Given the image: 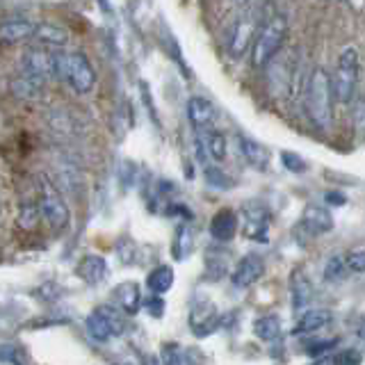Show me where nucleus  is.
Wrapping results in <instances>:
<instances>
[{
    "label": "nucleus",
    "instance_id": "17",
    "mask_svg": "<svg viewBox=\"0 0 365 365\" xmlns=\"http://www.w3.org/2000/svg\"><path fill=\"white\" fill-rule=\"evenodd\" d=\"M247 212V237H254L258 242H265V235H267V228H269V215L265 208L260 205H247L245 208Z\"/></svg>",
    "mask_w": 365,
    "mask_h": 365
},
{
    "label": "nucleus",
    "instance_id": "5",
    "mask_svg": "<svg viewBox=\"0 0 365 365\" xmlns=\"http://www.w3.org/2000/svg\"><path fill=\"white\" fill-rule=\"evenodd\" d=\"M285 34H288V21H285V16L277 14L265 23V28L256 34V43H254V64L256 66L267 64L272 57L281 51Z\"/></svg>",
    "mask_w": 365,
    "mask_h": 365
},
{
    "label": "nucleus",
    "instance_id": "11",
    "mask_svg": "<svg viewBox=\"0 0 365 365\" xmlns=\"http://www.w3.org/2000/svg\"><path fill=\"white\" fill-rule=\"evenodd\" d=\"M220 322V313L210 302H199L197 306L192 308V315H190V324L194 329V334L199 338L212 334V329Z\"/></svg>",
    "mask_w": 365,
    "mask_h": 365
},
{
    "label": "nucleus",
    "instance_id": "15",
    "mask_svg": "<svg viewBox=\"0 0 365 365\" xmlns=\"http://www.w3.org/2000/svg\"><path fill=\"white\" fill-rule=\"evenodd\" d=\"M114 302H117V306L123 308V313L135 315L142 306L140 285L133 283V281H125V283L117 285V288H114Z\"/></svg>",
    "mask_w": 365,
    "mask_h": 365
},
{
    "label": "nucleus",
    "instance_id": "16",
    "mask_svg": "<svg viewBox=\"0 0 365 365\" xmlns=\"http://www.w3.org/2000/svg\"><path fill=\"white\" fill-rule=\"evenodd\" d=\"M240 153L245 155V160L256 169H267L269 167V151L260 142L251 140V137L240 135Z\"/></svg>",
    "mask_w": 365,
    "mask_h": 365
},
{
    "label": "nucleus",
    "instance_id": "10",
    "mask_svg": "<svg viewBox=\"0 0 365 365\" xmlns=\"http://www.w3.org/2000/svg\"><path fill=\"white\" fill-rule=\"evenodd\" d=\"M34 32H37V23L32 21H23V19L5 21L0 23V43L14 46V43L30 41L34 39Z\"/></svg>",
    "mask_w": 365,
    "mask_h": 365
},
{
    "label": "nucleus",
    "instance_id": "30",
    "mask_svg": "<svg viewBox=\"0 0 365 365\" xmlns=\"http://www.w3.org/2000/svg\"><path fill=\"white\" fill-rule=\"evenodd\" d=\"M205 178H208V182H210V185H215V187H228V185H231V180H228L224 174H222V171L220 169H217V167H208V169H205Z\"/></svg>",
    "mask_w": 365,
    "mask_h": 365
},
{
    "label": "nucleus",
    "instance_id": "23",
    "mask_svg": "<svg viewBox=\"0 0 365 365\" xmlns=\"http://www.w3.org/2000/svg\"><path fill=\"white\" fill-rule=\"evenodd\" d=\"M281 319L277 315H262L254 322V334L265 340V342H274L281 338Z\"/></svg>",
    "mask_w": 365,
    "mask_h": 365
},
{
    "label": "nucleus",
    "instance_id": "25",
    "mask_svg": "<svg viewBox=\"0 0 365 365\" xmlns=\"http://www.w3.org/2000/svg\"><path fill=\"white\" fill-rule=\"evenodd\" d=\"M192 251V231L187 226H180L176 233V242H174V256L182 260Z\"/></svg>",
    "mask_w": 365,
    "mask_h": 365
},
{
    "label": "nucleus",
    "instance_id": "27",
    "mask_svg": "<svg viewBox=\"0 0 365 365\" xmlns=\"http://www.w3.org/2000/svg\"><path fill=\"white\" fill-rule=\"evenodd\" d=\"M281 163L285 165V169L292 171V174H304L306 171V163L297 155V153H290V151H283L281 153Z\"/></svg>",
    "mask_w": 365,
    "mask_h": 365
},
{
    "label": "nucleus",
    "instance_id": "6",
    "mask_svg": "<svg viewBox=\"0 0 365 365\" xmlns=\"http://www.w3.org/2000/svg\"><path fill=\"white\" fill-rule=\"evenodd\" d=\"M87 331L89 336L98 342H108L112 338L121 336L125 331V322L114 306H98L94 313L87 317Z\"/></svg>",
    "mask_w": 365,
    "mask_h": 365
},
{
    "label": "nucleus",
    "instance_id": "7",
    "mask_svg": "<svg viewBox=\"0 0 365 365\" xmlns=\"http://www.w3.org/2000/svg\"><path fill=\"white\" fill-rule=\"evenodd\" d=\"M262 274H265V262H262V258L258 254H249L237 262L231 279H233V285H237V288H249V285L260 281Z\"/></svg>",
    "mask_w": 365,
    "mask_h": 365
},
{
    "label": "nucleus",
    "instance_id": "9",
    "mask_svg": "<svg viewBox=\"0 0 365 365\" xmlns=\"http://www.w3.org/2000/svg\"><path fill=\"white\" fill-rule=\"evenodd\" d=\"M251 39H256V16L254 14L240 16L231 32V55L242 57Z\"/></svg>",
    "mask_w": 365,
    "mask_h": 365
},
{
    "label": "nucleus",
    "instance_id": "1",
    "mask_svg": "<svg viewBox=\"0 0 365 365\" xmlns=\"http://www.w3.org/2000/svg\"><path fill=\"white\" fill-rule=\"evenodd\" d=\"M53 76L66 80L78 94H89L96 85V71L85 53H53Z\"/></svg>",
    "mask_w": 365,
    "mask_h": 365
},
{
    "label": "nucleus",
    "instance_id": "21",
    "mask_svg": "<svg viewBox=\"0 0 365 365\" xmlns=\"http://www.w3.org/2000/svg\"><path fill=\"white\" fill-rule=\"evenodd\" d=\"M146 285H148V290H151L153 294H165L171 285H174V269H171L169 265L155 267L151 274H148Z\"/></svg>",
    "mask_w": 365,
    "mask_h": 365
},
{
    "label": "nucleus",
    "instance_id": "29",
    "mask_svg": "<svg viewBox=\"0 0 365 365\" xmlns=\"http://www.w3.org/2000/svg\"><path fill=\"white\" fill-rule=\"evenodd\" d=\"M345 262H347V269H351V272H365V249L347 254Z\"/></svg>",
    "mask_w": 365,
    "mask_h": 365
},
{
    "label": "nucleus",
    "instance_id": "3",
    "mask_svg": "<svg viewBox=\"0 0 365 365\" xmlns=\"http://www.w3.org/2000/svg\"><path fill=\"white\" fill-rule=\"evenodd\" d=\"M39 212L51 228L55 231H66L68 224H71V210L64 201V197L57 190L55 182H51L48 176L39 178Z\"/></svg>",
    "mask_w": 365,
    "mask_h": 365
},
{
    "label": "nucleus",
    "instance_id": "12",
    "mask_svg": "<svg viewBox=\"0 0 365 365\" xmlns=\"http://www.w3.org/2000/svg\"><path fill=\"white\" fill-rule=\"evenodd\" d=\"M43 83H46V80L32 76L28 71H23L16 78H11L9 91L21 101H39L41 94H43Z\"/></svg>",
    "mask_w": 365,
    "mask_h": 365
},
{
    "label": "nucleus",
    "instance_id": "20",
    "mask_svg": "<svg viewBox=\"0 0 365 365\" xmlns=\"http://www.w3.org/2000/svg\"><path fill=\"white\" fill-rule=\"evenodd\" d=\"M106 272H108V265L101 256H85L83 262L78 265V274L87 283H101L103 277H106Z\"/></svg>",
    "mask_w": 365,
    "mask_h": 365
},
{
    "label": "nucleus",
    "instance_id": "14",
    "mask_svg": "<svg viewBox=\"0 0 365 365\" xmlns=\"http://www.w3.org/2000/svg\"><path fill=\"white\" fill-rule=\"evenodd\" d=\"M23 71H28L32 76H37L41 80L53 76V55L39 51V48H30L23 55Z\"/></svg>",
    "mask_w": 365,
    "mask_h": 365
},
{
    "label": "nucleus",
    "instance_id": "33",
    "mask_svg": "<svg viewBox=\"0 0 365 365\" xmlns=\"http://www.w3.org/2000/svg\"><path fill=\"white\" fill-rule=\"evenodd\" d=\"M324 199L331 203V205H345V197H342V194H338V192H327L324 194Z\"/></svg>",
    "mask_w": 365,
    "mask_h": 365
},
{
    "label": "nucleus",
    "instance_id": "18",
    "mask_svg": "<svg viewBox=\"0 0 365 365\" xmlns=\"http://www.w3.org/2000/svg\"><path fill=\"white\" fill-rule=\"evenodd\" d=\"M302 224L306 228H311L313 233H327L334 228V217H331V212L322 208V205H308L304 210Z\"/></svg>",
    "mask_w": 365,
    "mask_h": 365
},
{
    "label": "nucleus",
    "instance_id": "8",
    "mask_svg": "<svg viewBox=\"0 0 365 365\" xmlns=\"http://www.w3.org/2000/svg\"><path fill=\"white\" fill-rule=\"evenodd\" d=\"M215 117H217V112H215V106L208 101V98H201V96H194L187 101V119L192 123V128L194 130H208L212 128V123H215Z\"/></svg>",
    "mask_w": 365,
    "mask_h": 365
},
{
    "label": "nucleus",
    "instance_id": "28",
    "mask_svg": "<svg viewBox=\"0 0 365 365\" xmlns=\"http://www.w3.org/2000/svg\"><path fill=\"white\" fill-rule=\"evenodd\" d=\"M354 133L359 140H365V98L356 103L354 108Z\"/></svg>",
    "mask_w": 365,
    "mask_h": 365
},
{
    "label": "nucleus",
    "instance_id": "22",
    "mask_svg": "<svg viewBox=\"0 0 365 365\" xmlns=\"http://www.w3.org/2000/svg\"><path fill=\"white\" fill-rule=\"evenodd\" d=\"M34 39L46 46H57V48H62V46L68 41V32L60 26H53V23H41V26H37V32H34Z\"/></svg>",
    "mask_w": 365,
    "mask_h": 365
},
{
    "label": "nucleus",
    "instance_id": "4",
    "mask_svg": "<svg viewBox=\"0 0 365 365\" xmlns=\"http://www.w3.org/2000/svg\"><path fill=\"white\" fill-rule=\"evenodd\" d=\"M356 83H359V53L356 48H345L338 57L336 73L334 80H331L334 98L340 103H351L354 94H356Z\"/></svg>",
    "mask_w": 365,
    "mask_h": 365
},
{
    "label": "nucleus",
    "instance_id": "31",
    "mask_svg": "<svg viewBox=\"0 0 365 365\" xmlns=\"http://www.w3.org/2000/svg\"><path fill=\"white\" fill-rule=\"evenodd\" d=\"M338 345V340H322V342H311V345H308V354H324V351H329V349H334Z\"/></svg>",
    "mask_w": 365,
    "mask_h": 365
},
{
    "label": "nucleus",
    "instance_id": "26",
    "mask_svg": "<svg viewBox=\"0 0 365 365\" xmlns=\"http://www.w3.org/2000/svg\"><path fill=\"white\" fill-rule=\"evenodd\" d=\"M345 274H347V262L340 260V256H334L327 262V267H324L327 281H342L345 279Z\"/></svg>",
    "mask_w": 365,
    "mask_h": 365
},
{
    "label": "nucleus",
    "instance_id": "34",
    "mask_svg": "<svg viewBox=\"0 0 365 365\" xmlns=\"http://www.w3.org/2000/svg\"><path fill=\"white\" fill-rule=\"evenodd\" d=\"M240 3H242V0H240Z\"/></svg>",
    "mask_w": 365,
    "mask_h": 365
},
{
    "label": "nucleus",
    "instance_id": "19",
    "mask_svg": "<svg viewBox=\"0 0 365 365\" xmlns=\"http://www.w3.org/2000/svg\"><path fill=\"white\" fill-rule=\"evenodd\" d=\"M331 322V313L322 311V308H313V311H306L302 315V319L297 322L294 327V334L302 336V334H313V331L324 329Z\"/></svg>",
    "mask_w": 365,
    "mask_h": 365
},
{
    "label": "nucleus",
    "instance_id": "24",
    "mask_svg": "<svg viewBox=\"0 0 365 365\" xmlns=\"http://www.w3.org/2000/svg\"><path fill=\"white\" fill-rule=\"evenodd\" d=\"M292 299H294V308L297 311H302L304 306H308V302H311V294H313V288H311V283H308V279L304 277H297L292 279Z\"/></svg>",
    "mask_w": 365,
    "mask_h": 365
},
{
    "label": "nucleus",
    "instance_id": "13",
    "mask_svg": "<svg viewBox=\"0 0 365 365\" xmlns=\"http://www.w3.org/2000/svg\"><path fill=\"white\" fill-rule=\"evenodd\" d=\"M237 233V215L233 210H220L210 222V235L217 242H231Z\"/></svg>",
    "mask_w": 365,
    "mask_h": 365
},
{
    "label": "nucleus",
    "instance_id": "2",
    "mask_svg": "<svg viewBox=\"0 0 365 365\" xmlns=\"http://www.w3.org/2000/svg\"><path fill=\"white\" fill-rule=\"evenodd\" d=\"M331 103H334V87H331V78L324 68H315L308 80L306 89V114L308 119L315 123V128L329 130L331 128Z\"/></svg>",
    "mask_w": 365,
    "mask_h": 365
},
{
    "label": "nucleus",
    "instance_id": "32",
    "mask_svg": "<svg viewBox=\"0 0 365 365\" xmlns=\"http://www.w3.org/2000/svg\"><path fill=\"white\" fill-rule=\"evenodd\" d=\"M160 294H155L151 302H148L146 306H148V311H151V315H155V317H160L163 315V311H165V302L163 299H158Z\"/></svg>",
    "mask_w": 365,
    "mask_h": 365
}]
</instances>
